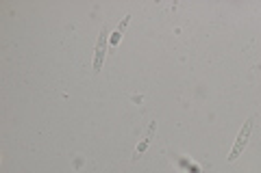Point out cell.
Listing matches in <instances>:
<instances>
[{"mask_svg": "<svg viewBox=\"0 0 261 173\" xmlns=\"http://www.w3.org/2000/svg\"><path fill=\"white\" fill-rule=\"evenodd\" d=\"M252 126H255V117H250L246 123H244V128L240 130V134H238V139H235V145H233L231 154L226 156V160H228V162L238 160V158H240V154L246 150V145H248V141H250V134H252Z\"/></svg>", "mask_w": 261, "mask_h": 173, "instance_id": "1", "label": "cell"}, {"mask_svg": "<svg viewBox=\"0 0 261 173\" xmlns=\"http://www.w3.org/2000/svg\"><path fill=\"white\" fill-rule=\"evenodd\" d=\"M107 41H109V28H107V26H102L100 37H98V44H96L94 72H100V70H102V63H105V50H107Z\"/></svg>", "mask_w": 261, "mask_h": 173, "instance_id": "2", "label": "cell"}, {"mask_svg": "<svg viewBox=\"0 0 261 173\" xmlns=\"http://www.w3.org/2000/svg\"><path fill=\"white\" fill-rule=\"evenodd\" d=\"M154 132H157V121H152L150 126H148V130L144 132V136H142V141L137 143V147H135V154H133V160H137L140 156L146 152V147L150 145V141H152V136H154Z\"/></svg>", "mask_w": 261, "mask_h": 173, "instance_id": "3", "label": "cell"}, {"mask_svg": "<svg viewBox=\"0 0 261 173\" xmlns=\"http://www.w3.org/2000/svg\"><path fill=\"white\" fill-rule=\"evenodd\" d=\"M128 22H130V15H124V20L120 22V26L116 28V32L109 37V46L111 48H116L118 44H120V39H122V35H124V30H126V26H128Z\"/></svg>", "mask_w": 261, "mask_h": 173, "instance_id": "4", "label": "cell"}]
</instances>
